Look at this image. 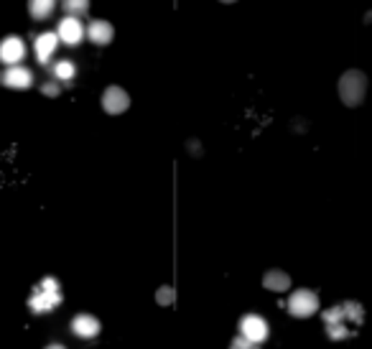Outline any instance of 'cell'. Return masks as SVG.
<instances>
[{"label": "cell", "mask_w": 372, "mask_h": 349, "mask_svg": "<svg viewBox=\"0 0 372 349\" xmlns=\"http://www.w3.org/2000/svg\"><path fill=\"white\" fill-rule=\"evenodd\" d=\"M268 334H271L268 321H265L263 316H258V314H245V316L240 319V334H237V337L245 339V342L258 344L260 347V342H265Z\"/></svg>", "instance_id": "obj_5"}, {"label": "cell", "mask_w": 372, "mask_h": 349, "mask_svg": "<svg viewBox=\"0 0 372 349\" xmlns=\"http://www.w3.org/2000/svg\"><path fill=\"white\" fill-rule=\"evenodd\" d=\"M3 84L11 89H28L33 84V71L23 64L18 67H8L6 74H3Z\"/></svg>", "instance_id": "obj_11"}, {"label": "cell", "mask_w": 372, "mask_h": 349, "mask_svg": "<svg viewBox=\"0 0 372 349\" xmlns=\"http://www.w3.org/2000/svg\"><path fill=\"white\" fill-rule=\"evenodd\" d=\"M57 46H59L57 33H51V31L38 33L36 41H33V51H36L38 64H49L51 57H54V51H57Z\"/></svg>", "instance_id": "obj_12"}, {"label": "cell", "mask_w": 372, "mask_h": 349, "mask_svg": "<svg viewBox=\"0 0 372 349\" xmlns=\"http://www.w3.org/2000/svg\"><path fill=\"white\" fill-rule=\"evenodd\" d=\"M319 309V296L311 288H298L293 291V296L288 299V311L296 319H309L314 316V311Z\"/></svg>", "instance_id": "obj_4"}, {"label": "cell", "mask_w": 372, "mask_h": 349, "mask_svg": "<svg viewBox=\"0 0 372 349\" xmlns=\"http://www.w3.org/2000/svg\"><path fill=\"white\" fill-rule=\"evenodd\" d=\"M74 74H77V67L69 59H62V62L54 64V79H57V82H69V79H74Z\"/></svg>", "instance_id": "obj_15"}, {"label": "cell", "mask_w": 372, "mask_h": 349, "mask_svg": "<svg viewBox=\"0 0 372 349\" xmlns=\"http://www.w3.org/2000/svg\"><path fill=\"white\" fill-rule=\"evenodd\" d=\"M230 349H260V347H258V344L245 342V339H240V337H235L232 344H230Z\"/></svg>", "instance_id": "obj_19"}, {"label": "cell", "mask_w": 372, "mask_h": 349, "mask_svg": "<svg viewBox=\"0 0 372 349\" xmlns=\"http://www.w3.org/2000/svg\"><path fill=\"white\" fill-rule=\"evenodd\" d=\"M54 8H57L54 0H31V3H28V11H31V16L36 21H46L51 13H54Z\"/></svg>", "instance_id": "obj_14"}, {"label": "cell", "mask_w": 372, "mask_h": 349, "mask_svg": "<svg viewBox=\"0 0 372 349\" xmlns=\"http://www.w3.org/2000/svg\"><path fill=\"white\" fill-rule=\"evenodd\" d=\"M156 301H158L161 306H171L174 301H176V291H174L171 286H161V288L156 291Z\"/></svg>", "instance_id": "obj_17"}, {"label": "cell", "mask_w": 372, "mask_h": 349, "mask_svg": "<svg viewBox=\"0 0 372 349\" xmlns=\"http://www.w3.org/2000/svg\"><path fill=\"white\" fill-rule=\"evenodd\" d=\"M44 349H67L64 344H59V342H54V344H49V347H44Z\"/></svg>", "instance_id": "obj_20"}, {"label": "cell", "mask_w": 372, "mask_h": 349, "mask_svg": "<svg viewBox=\"0 0 372 349\" xmlns=\"http://www.w3.org/2000/svg\"><path fill=\"white\" fill-rule=\"evenodd\" d=\"M84 38H89L95 46H108L110 41L115 38V28L110 21H102V18H95L92 23L84 28Z\"/></svg>", "instance_id": "obj_9"}, {"label": "cell", "mask_w": 372, "mask_h": 349, "mask_svg": "<svg viewBox=\"0 0 372 349\" xmlns=\"http://www.w3.org/2000/svg\"><path fill=\"white\" fill-rule=\"evenodd\" d=\"M57 306H62V286H59L57 278L46 275V278L38 280V286L28 296V309L41 316V314L54 311Z\"/></svg>", "instance_id": "obj_2"}, {"label": "cell", "mask_w": 372, "mask_h": 349, "mask_svg": "<svg viewBox=\"0 0 372 349\" xmlns=\"http://www.w3.org/2000/svg\"><path fill=\"white\" fill-rule=\"evenodd\" d=\"M263 286L273 293H283L291 288V275L286 270H268L263 275Z\"/></svg>", "instance_id": "obj_13"}, {"label": "cell", "mask_w": 372, "mask_h": 349, "mask_svg": "<svg viewBox=\"0 0 372 349\" xmlns=\"http://www.w3.org/2000/svg\"><path fill=\"white\" fill-rule=\"evenodd\" d=\"M128 108H130V95L123 87L113 84V87L102 92V110L108 115H123Z\"/></svg>", "instance_id": "obj_6"}, {"label": "cell", "mask_w": 372, "mask_h": 349, "mask_svg": "<svg viewBox=\"0 0 372 349\" xmlns=\"http://www.w3.org/2000/svg\"><path fill=\"white\" fill-rule=\"evenodd\" d=\"M62 8L67 11V16L77 18V16H82V13L89 11V3H87V0H64Z\"/></svg>", "instance_id": "obj_16"}, {"label": "cell", "mask_w": 372, "mask_h": 349, "mask_svg": "<svg viewBox=\"0 0 372 349\" xmlns=\"http://www.w3.org/2000/svg\"><path fill=\"white\" fill-rule=\"evenodd\" d=\"M339 100L347 105V108H357L362 100H365L367 92V76L360 69H349L339 76Z\"/></svg>", "instance_id": "obj_3"}, {"label": "cell", "mask_w": 372, "mask_h": 349, "mask_svg": "<svg viewBox=\"0 0 372 349\" xmlns=\"http://www.w3.org/2000/svg\"><path fill=\"white\" fill-rule=\"evenodd\" d=\"M41 92H44L46 97H59V82H46V84H41Z\"/></svg>", "instance_id": "obj_18"}, {"label": "cell", "mask_w": 372, "mask_h": 349, "mask_svg": "<svg viewBox=\"0 0 372 349\" xmlns=\"http://www.w3.org/2000/svg\"><path fill=\"white\" fill-rule=\"evenodd\" d=\"M26 57V41L21 36H6L0 41V62L8 67H18Z\"/></svg>", "instance_id": "obj_8"}, {"label": "cell", "mask_w": 372, "mask_h": 349, "mask_svg": "<svg viewBox=\"0 0 372 349\" xmlns=\"http://www.w3.org/2000/svg\"><path fill=\"white\" fill-rule=\"evenodd\" d=\"M57 38L62 41V44L67 46H77V44H82V38H84V25L79 18H72V16H64L62 21H59L57 25Z\"/></svg>", "instance_id": "obj_7"}, {"label": "cell", "mask_w": 372, "mask_h": 349, "mask_svg": "<svg viewBox=\"0 0 372 349\" xmlns=\"http://www.w3.org/2000/svg\"><path fill=\"white\" fill-rule=\"evenodd\" d=\"M100 321H97V316H92V314H77L74 319H72V334L79 339H95L97 334H100Z\"/></svg>", "instance_id": "obj_10"}, {"label": "cell", "mask_w": 372, "mask_h": 349, "mask_svg": "<svg viewBox=\"0 0 372 349\" xmlns=\"http://www.w3.org/2000/svg\"><path fill=\"white\" fill-rule=\"evenodd\" d=\"M322 321L327 326L329 339L342 342V339H349L357 334V329L365 321V309L357 301H342V304L332 306L322 314Z\"/></svg>", "instance_id": "obj_1"}]
</instances>
